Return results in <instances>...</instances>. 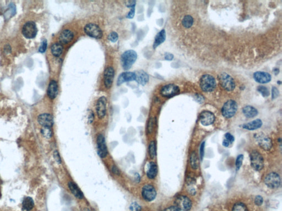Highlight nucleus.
<instances>
[{"label":"nucleus","instance_id":"4468645a","mask_svg":"<svg viewBox=\"0 0 282 211\" xmlns=\"http://www.w3.org/2000/svg\"><path fill=\"white\" fill-rule=\"evenodd\" d=\"M114 76H115V71L114 68L112 67H107L104 73V85L106 89H109L112 86Z\"/></svg>","mask_w":282,"mask_h":211},{"label":"nucleus","instance_id":"f3484780","mask_svg":"<svg viewBox=\"0 0 282 211\" xmlns=\"http://www.w3.org/2000/svg\"><path fill=\"white\" fill-rule=\"evenodd\" d=\"M136 76L135 73L131 71H125L120 74L117 81L118 86L121 85L123 83L128 81H136Z\"/></svg>","mask_w":282,"mask_h":211},{"label":"nucleus","instance_id":"ddd939ff","mask_svg":"<svg viewBox=\"0 0 282 211\" xmlns=\"http://www.w3.org/2000/svg\"><path fill=\"white\" fill-rule=\"evenodd\" d=\"M97 147L99 156L105 158L108 155V150L106 145L105 139L102 134H99L97 138Z\"/></svg>","mask_w":282,"mask_h":211},{"label":"nucleus","instance_id":"b1692460","mask_svg":"<svg viewBox=\"0 0 282 211\" xmlns=\"http://www.w3.org/2000/svg\"><path fill=\"white\" fill-rule=\"evenodd\" d=\"M165 39H166V32H165V30L163 29L160 31L155 37L153 44V48L154 49L156 48L158 46H159L161 44L165 42Z\"/></svg>","mask_w":282,"mask_h":211},{"label":"nucleus","instance_id":"c756f323","mask_svg":"<svg viewBox=\"0 0 282 211\" xmlns=\"http://www.w3.org/2000/svg\"><path fill=\"white\" fill-rule=\"evenodd\" d=\"M190 164L193 169H197L199 167V159L198 158L197 154L195 152H192L190 155Z\"/></svg>","mask_w":282,"mask_h":211},{"label":"nucleus","instance_id":"f8f14e48","mask_svg":"<svg viewBox=\"0 0 282 211\" xmlns=\"http://www.w3.org/2000/svg\"><path fill=\"white\" fill-rule=\"evenodd\" d=\"M107 99L105 96H101L96 102V110L97 115L100 119L105 116L106 113Z\"/></svg>","mask_w":282,"mask_h":211},{"label":"nucleus","instance_id":"20e7f679","mask_svg":"<svg viewBox=\"0 0 282 211\" xmlns=\"http://www.w3.org/2000/svg\"><path fill=\"white\" fill-rule=\"evenodd\" d=\"M219 80L222 87L228 91H233L235 89V83L234 79L227 73L220 74L219 76Z\"/></svg>","mask_w":282,"mask_h":211},{"label":"nucleus","instance_id":"5701e85b","mask_svg":"<svg viewBox=\"0 0 282 211\" xmlns=\"http://www.w3.org/2000/svg\"><path fill=\"white\" fill-rule=\"evenodd\" d=\"M262 125V122L261 120L257 119L246 124H244L243 128L249 130H254L259 129Z\"/></svg>","mask_w":282,"mask_h":211},{"label":"nucleus","instance_id":"2f4dec72","mask_svg":"<svg viewBox=\"0 0 282 211\" xmlns=\"http://www.w3.org/2000/svg\"><path fill=\"white\" fill-rule=\"evenodd\" d=\"M232 211H248L245 204L242 202H237L234 204Z\"/></svg>","mask_w":282,"mask_h":211},{"label":"nucleus","instance_id":"58836bf2","mask_svg":"<svg viewBox=\"0 0 282 211\" xmlns=\"http://www.w3.org/2000/svg\"><path fill=\"white\" fill-rule=\"evenodd\" d=\"M279 92L277 88L275 86L272 87V99H276L279 96Z\"/></svg>","mask_w":282,"mask_h":211},{"label":"nucleus","instance_id":"a19ab883","mask_svg":"<svg viewBox=\"0 0 282 211\" xmlns=\"http://www.w3.org/2000/svg\"><path fill=\"white\" fill-rule=\"evenodd\" d=\"M154 126V120L153 118H151L149 120L148 124V131L149 133H151V131L153 130V128Z\"/></svg>","mask_w":282,"mask_h":211},{"label":"nucleus","instance_id":"9b49d317","mask_svg":"<svg viewBox=\"0 0 282 211\" xmlns=\"http://www.w3.org/2000/svg\"><path fill=\"white\" fill-rule=\"evenodd\" d=\"M256 140L262 149L269 151L272 147V142L271 138L264 134H258L256 136Z\"/></svg>","mask_w":282,"mask_h":211},{"label":"nucleus","instance_id":"49530a36","mask_svg":"<svg viewBox=\"0 0 282 211\" xmlns=\"http://www.w3.org/2000/svg\"><path fill=\"white\" fill-rule=\"evenodd\" d=\"M94 119V113H93V112L92 110H90V113H89V115H88V123H89L90 124H91V123H92V122H93Z\"/></svg>","mask_w":282,"mask_h":211},{"label":"nucleus","instance_id":"a18cd8bd","mask_svg":"<svg viewBox=\"0 0 282 211\" xmlns=\"http://www.w3.org/2000/svg\"><path fill=\"white\" fill-rule=\"evenodd\" d=\"M204 147H205V142H202V144L201 145V147H200V157H201V161L203 159V156H204Z\"/></svg>","mask_w":282,"mask_h":211},{"label":"nucleus","instance_id":"37998d69","mask_svg":"<svg viewBox=\"0 0 282 211\" xmlns=\"http://www.w3.org/2000/svg\"><path fill=\"white\" fill-rule=\"evenodd\" d=\"M136 3V1H126L125 5L127 7L132 8L133 7H135Z\"/></svg>","mask_w":282,"mask_h":211},{"label":"nucleus","instance_id":"aec40b11","mask_svg":"<svg viewBox=\"0 0 282 211\" xmlns=\"http://www.w3.org/2000/svg\"><path fill=\"white\" fill-rule=\"evenodd\" d=\"M74 34L70 30H64L61 32L59 36L60 44H66L71 42L74 39Z\"/></svg>","mask_w":282,"mask_h":211},{"label":"nucleus","instance_id":"6e6d98bb","mask_svg":"<svg viewBox=\"0 0 282 211\" xmlns=\"http://www.w3.org/2000/svg\"><path fill=\"white\" fill-rule=\"evenodd\" d=\"M190 193L192 195H195L196 194V190H195V189L192 188L190 189Z\"/></svg>","mask_w":282,"mask_h":211},{"label":"nucleus","instance_id":"f03ea898","mask_svg":"<svg viewBox=\"0 0 282 211\" xmlns=\"http://www.w3.org/2000/svg\"><path fill=\"white\" fill-rule=\"evenodd\" d=\"M216 85L215 78L209 74H204L200 79V86L203 91H213L216 89Z\"/></svg>","mask_w":282,"mask_h":211},{"label":"nucleus","instance_id":"a211bd4d","mask_svg":"<svg viewBox=\"0 0 282 211\" xmlns=\"http://www.w3.org/2000/svg\"><path fill=\"white\" fill-rule=\"evenodd\" d=\"M254 78L256 81L261 84L269 83L271 81V76L269 74L263 71H257L254 74Z\"/></svg>","mask_w":282,"mask_h":211},{"label":"nucleus","instance_id":"09e8293b","mask_svg":"<svg viewBox=\"0 0 282 211\" xmlns=\"http://www.w3.org/2000/svg\"><path fill=\"white\" fill-rule=\"evenodd\" d=\"M174 58V56L170 53H166L165 54V59L167 61H172Z\"/></svg>","mask_w":282,"mask_h":211},{"label":"nucleus","instance_id":"72a5a7b5","mask_svg":"<svg viewBox=\"0 0 282 211\" xmlns=\"http://www.w3.org/2000/svg\"><path fill=\"white\" fill-rule=\"evenodd\" d=\"M257 91L264 97H267L269 95V90L264 86H259L257 88Z\"/></svg>","mask_w":282,"mask_h":211},{"label":"nucleus","instance_id":"2eb2a0df","mask_svg":"<svg viewBox=\"0 0 282 211\" xmlns=\"http://www.w3.org/2000/svg\"><path fill=\"white\" fill-rule=\"evenodd\" d=\"M215 116L213 113L208 110L203 111L200 115L201 123L204 126H208L215 121Z\"/></svg>","mask_w":282,"mask_h":211},{"label":"nucleus","instance_id":"473e14b6","mask_svg":"<svg viewBox=\"0 0 282 211\" xmlns=\"http://www.w3.org/2000/svg\"><path fill=\"white\" fill-rule=\"evenodd\" d=\"M149 154L151 158H152V159L155 158L156 156V142L153 141H151L150 145H149Z\"/></svg>","mask_w":282,"mask_h":211},{"label":"nucleus","instance_id":"c85d7f7f","mask_svg":"<svg viewBox=\"0 0 282 211\" xmlns=\"http://www.w3.org/2000/svg\"><path fill=\"white\" fill-rule=\"evenodd\" d=\"M34 206V201L30 197H26L23 199L22 207L25 211H29L32 209Z\"/></svg>","mask_w":282,"mask_h":211},{"label":"nucleus","instance_id":"412c9836","mask_svg":"<svg viewBox=\"0 0 282 211\" xmlns=\"http://www.w3.org/2000/svg\"><path fill=\"white\" fill-rule=\"evenodd\" d=\"M58 91L59 89L57 82L54 80L51 81L48 89V95L49 97L51 100L55 99L58 95Z\"/></svg>","mask_w":282,"mask_h":211},{"label":"nucleus","instance_id":"f257e3e1","mask_svg":"<svg viewBox=\"0 0 282 211\" xmlns=\"http://www.w3.org/2000/svg\"><path fill=\"white\" fill-rule=\"evenodd\" d=\"M137 58V54L132 50L124 52L121 56V64L123 69L127 71L131 68Z\"/></svg>","mask_w":282,"mask_h":211},{"label":"nucleus","instance_id":"5fc2aeb1","mask_svg":"<svg viewBox=\"0 0 282 211\" xmlns=\"http://www.w3.org/2000/svg\"><path fill=\"white\" fill-rule=\"evenodd\" d=\"M230 144H230L228 141L226 140V139H224V140H223V145L224 146H225V147H228Z\"/></svg>","mask_w":282,"mask_h":211},{"label":"nucleus","instance_id":"8fccbe9b","mask_svg":"<svg viewBox=\"0 0 282 211\" xmlns=\"http://www.w3.org/2000/svg\"><path fill=\"white\" fill-rule=\"evenodd\" d=\"M164 211H180V210L177 206H174L169 207L167 209H165Z\"/></svg>","mask_w":282,"mask_h":211},{"label":"nucleus","instance_id":"ea45409f","mask_svg":"<svg viewBox=\"0 0 282 211\" xmlns=\"http://www.w3.org/2000/svg\"><path fill=\"white\" fill-rule=\"evenodd\" d=\"M263 202H264V199H263V197H262L261 196L258 195L257 196H256L255 199V204H256L257 206H261L263 204Z\"/></svg>","mask_w":282,"mask_h":211},{"label":"nucleus","instance_id":"7ed1b4c3","mask_svg":"<svg viewBox=\"0 0 282 211\" xmlns=\"http://www.w3.org/2000/svg\"><path fill=\"white\" fill-rule=\"evenodd\" d=\"M238 110V104L234 100L227 101L223 106L222 112L226 118H230L236 114Z\"/></svg>","mask_w":282,"mask_h":211},{"label":"nucleus","instance_id":"13d9d810","mask_svg":"<svg viewBox=\"0 0 282 211\" xmlns=\"http://www.w3.org/2000/svg\"><path fill=\"white\" fill-rule=\"evenodd\" d=\"M83 211H90V209H85Z\"/></svg>","mask_w":282,"mask_h":211},{"label":"nucleus","instance_id":"6e6552de","mask_svg":"<svg viewBox=\"0 0 282 211\" xmlns=\"http://www.w3.org/2000/svg\"><path fill=\"white\" fill-rule=\"evenodd\" d=\"M175 206L180 211H188L192 207V202L190 199L186 196L180 195L176 198L175 201Z\"/></svg>","mask_w":282,"mask_h":211},{"label":"nucleus","instance_id":"4be33fe9","mask_svg":"<svg viewBox=\"0 0 282 211\" xmlns=\"http://www.w3.org/2000/svg\"><path fill=\"white\" fill-rule=\"evenodd\" d=\"M136 78V81L140 84V85L145 86L147 84L149 81L148 74L142 70H141L135 73Z\"/></svg>","mask_w":282,"mask_h":211},{"label":"nucleus","instance_id":"603ef678","mask_svg":"<svg viewBox=\"0 0 282 211\" xmlns=\"http://www.w3.org/2000/svg\"><path fill=\"white\" fill-rule=\"evenodd\" d=\"M54 155H55V159H56L57 162L59 163H61V159H60V156H59V153H58V152H55Z\"/></svg>","mask_w":282,"mask_h":211},{"label":"nucleus","instance_id":"cd10ccee","mask_svg":"<svg viewBox=\"0 0 282 211\" xmlns=\"http://www.w3.org/2000/svg\"><path fill=\"white\" fill-rule=\"evenodd\" d=\"M158 173V168L156 164L154 162H151L149 168L147 171V177L149 179H154L156 177Z\"/></svg>","mask_w":282,"mask_h":211},{"label":"nucleus","instance_id":"393cba45","mask_svg":"<svg viewBox=\"0 0 282 211\" xmlns=\"http://www.w3.org/2000/svg\"><path fill=\"white\" fill-rule=\"evenodd\" d=\"M69 190L71 191L72 194L75 196V197L78 198L79 199H82L83 197V193L81 191L80 189L78 188V186L76 185L75 183H74L73 182H69Z\"/></svg>","mask_w":282,"mask_h":211},{"label":"nucleus","instance_id":"864d4df0","mask_svg":"<svg viewBox=\"0 0 282 211\" xmlns=\"http://www.w3.org/2000/svg\"><path fill=\"white\" fill-rule=\"evenodd\" d=\"M203 96H202L201 95H196V100H197L198 102H203Z\"/></svg>","mask_w":282,"mask_h":211},{"label":"nucleus","instance_id":"dca6fc26","mask_svg":"<svg viewBox=\"0 0 282 211\" xmlns=\"http://www.w3.org/2000/svg\"><path fill=\"white\" fill-rule=\"evenodd\" d=\"M142 196L147 201H152L156 197V192L155 188L151 185H145L142 189Z\"/></svg>","mask_w":282,"mask_h":211},{"label":"nucleus","instance_id":"a878e982","mask_svg":"<svg viewBox=\"0 0 282 211\" xmlns=\"http://www.w3.org/2000/svg\"><path fill=\"white\" fill-rule=\"evenodd\" d=\"M243 113L244 115L249 118L256 117L258 114V111L256 108L251 106H246L243 109Z\"/></svg>","mask_w":282,"mask_h":211},{"label":"nucleus","instance_id":"79ce46f5","mask_svg":"<svg viewBox=\"0 0 282 211\" xmlns=\"http://www.w3.org/2000/svg\"><path fill=\"white\" fill-rule=\"evenodd\" d=\"M225 139L228 141L230 144H232L233 142H234V140H235L234 136L232 135V134L229 133H227L225 134Z\"/></svg>","mask_w":282,"mask_h":211},{"label":"nucleus","instance_id":"de8ad7c7","mask_svg":"<svg viewBox=\"0 0 282 211\" xmlns=\"http://www.w3.org/2000/svg\"><path fill=\"white\" fill-rule=\"evenodd\" d=\"M130 209L132 211H140L141 210V207L137 204H133L130 207Z\"/></svg>","mask_w":282,"mask_h":211},{"label":"nucleus","instance_id":"f704fd0d","mask_svg":"<svg viewBox=\"0 0 282 211\" xmlns=\"http://www.w3.org/2000/svg\"><path fill=\"white\" fill-rule=\"evenodd\" d=\"M41 134L44 137L46 138H50L52 136V131L50 128L49 127H43L41 129Z\"/></svg>","mask_w":282,"mask_h":211},{"label":"nucleus","instance_id":"4d7b16f0","mask_svg":"<svg viewBox=\"0 0 282 211\" xmlns=\"http://www.w3.org/2000/svg\"><path fill=\"white\" fill-rule=\"evenodd\" d=\"M273 71H274V74H275V75H277V74L279 73V69H277V68H276V69H274Z\"/></svg>","mask_w":282,"mask_h":211},{"label":"nucleus","instance_id":"0eeeda50","mask_svg":"<svg viewBox=\"0 0 282 211\" xmlns=\"http://www.w3.org/2000/svg\"><path fill=\"white\" fill-rule=\"evenodd\" d=\"M84 30L86 34L93 38L101 39L103 37V32L101 29L98 25L93 23H89L85 25Z\"/></svg>","mask_w":282,"mask_h":211},{"label":"nucleus","instance_id":"1a4fd4ad","mask_svg":"<svg viewBox=\"0 0 282 211\" xmlns=\"http://www.w3.org/2000/svg\"><path fill=\"white\" fill-rule=\"evenodd\" d=\"M22 34L27 39H33L37 35L38 29L34 22H28L23 25Z\"/></svg>","mask_w":282,"mask_h":211},{"label":"nucleus","instance_id":"6ab92c4d","mask_svg":"<svg viewBox=\"0 0 282 211\" xmlns=\"http://www.w3.org/2000/svg\"><path fill=\"white\" fill-rule=\"evenodd\" d=\"M39 124L43 127L50 128L53 125V118L50 114H42L38 118Z\"/></svg>","mask_w":282,"mask_h":211},{"label":"nucleus","instance_id":"39448f33","mask_svg":"<svg viewBox=\"0 0 282 211\" xmlns=\"http://www.w3.org/2000/svg\"><path fill=\"white\" fill-rule=\"evenodd\" d=\"M251 165L252 167L257 171L263 169L264 167V159L261 154L257 151H253L250 154Z\"/></svg>","mask_w":282,"mask_h":211},{"label":"nucleus","instance_id":"4c0bfd02","mask_svg":"<svg viewBox=\"0 0 282 211\" xmlns=\"http://www.w3.org/2000/svg\"><path fill=\"white\" fill-rule=\"evenodd\" d=\"M47 45H48V43H47V41H46V40H44L42 42H41V45L40 46V47H39V51L40 53H44L45 52V51H46V48H47Z\"/></svg>","mask_w":282,"mask_h":211},{"label":"nucleus","instance_id":"9d476101","mask_svg":"<svg viewBox=\"0 0 282 211\" xmlns=\"http://www.w3.org/2000/svg\"><path fill=\"white\" fill-rule=\"evenodd\" d=\"M179 92V87L173 84H169L165 85L161 90V95L165 97L174 96L177 94Z\"/></svg>","mask_w":282,"mask_h":211},{"label":"nucleus","instance_id":"bb28decb","mask_svg":"<svg viewBox=\"0 0 282 211\" xmlns=\"http://www.w3.org/2000/svg\"><path fill=\"white\" fill-rule=\"evenodd\" d=\"M64 51V47L60 43H55L51 47V51L53 56L55 57H59L62 55Z\"/></svg>","mask_w":282,"mask_h":211},{"label":"nucleus","instance_id":"423d86ee","mask_svg":"<svg viewBox=\"0 0 282 211\" xmlns=\"http://www.w3.org/2000/svg\"><path fill=\"white\" fill-rule=\"evenodd\" d=\"M281 183L279 175L275 172H272L267 175L264 179V183L269 188L276 189L279 187Z\"/></svg>","mask_w":282,"mask_h":211},{"label":"nucleus","instance_id":"3c124183","mask_svg":"<svg viewBox=\"0 0 282 211\" xmlns=\"http://www.w3.org/2000/svg\"><path fill=\"white\" fill-rule=\"evenodd\" d=\"M112 172L116 175L120 174V172L119 170V169H118L116 167H115V166H113V167H112Z\"/></svg>","mask_w":282,"mask_h":211},{"label":"nucleus","instance_id":"7c9ffc66","mask_svg":"<svg viewBox=\"0 0 282 211\" xmlns=\"http://www.w3.org/2000/svg\"><path fill=\"white\" fill-rule=\"evenodd\" d=\"M182 25L184 27L186 28H190L192 27L193 23V19L192 17L189 16V15H187L186 16L184 17V18L182 21Z\"/></svg>","mask_w":282,"mask_h":211},{"label":"nucleus","instance_id":"c03bdc74","mask_svg":"<svg viewBox=\"0 0 282 211\" xmlns=\"http://www.w3.org/2000/svg\"><path fill=\"white\" fill-rule=\"evenodd\" d=\"M135 7L132 8L127 16V18L129 19H132L135 16Z\"/></svg>","mask_w":282,"mask_h":211},{"label":"nucleus","instance_id":"e433bc0d","mask_svg":"<svg viewBox=\"0 0 282 211\" xmlns=\"http://www.w3.org/2000/svg\"><path fill=\"white\" fill-rule=\"evenodd\" d=\"M243 155H239L237 157L236 160V167L237 170H239V169L241 167L243 161Z\"/></svg>","mask_w":282,"mask_h":211},{"label":"nucleus","instance_id":"c9c22d12","mask_svg":"<svg viewBox=\"0 0 282 211\" xmlns=\"http://www.w3.org/2000/svg\"><path fill=\"white\" fill-rule=\"evenodd\" d=\"M108 39L111 42H116L119 39V35L117 32H110L109 35H108Z\"/></svg>","mask_w":282,"mask_h":211}]
</instances>
